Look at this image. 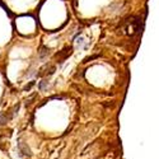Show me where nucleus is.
<instances>
[{"label": "nucleus", "mask_w": 159, "mask_h": 159, "mask_svg": "<svg viewBox=\"0 0 159 159\" xmlns=\"http://www.w3.org/2000/svg\"><path fill=\"white\" fill-rule=\"evenodd\" d=\"M139 28H140V26H139V21L138 19H127L126 22H125V24H123V27H122V29H123V32L126 33V35H129V36H134L135 33H138L139 32Z\"/></svg>", "instance_id": "1"}]
</instances>
